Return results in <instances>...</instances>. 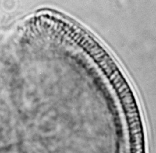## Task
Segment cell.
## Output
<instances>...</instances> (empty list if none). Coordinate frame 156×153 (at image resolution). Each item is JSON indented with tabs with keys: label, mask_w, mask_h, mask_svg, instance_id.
<instances>
[{
	"label": "cell",
	"mask_w": 156,
	"mask_h": 153,
	"mask_svg": "<svg viewBox=\"0 0 156 153\" xmlns=\"http://www.w3.org/2000/svg\"><path fill=\"white\" fill-rule=\"evenodd\" d=\"M129 125L130 153H145V143L142 124L136 103L128 88L118 91Z\"/></svg>",
	"instance_id": "obj_1"
}]
</instances>
